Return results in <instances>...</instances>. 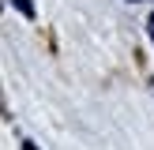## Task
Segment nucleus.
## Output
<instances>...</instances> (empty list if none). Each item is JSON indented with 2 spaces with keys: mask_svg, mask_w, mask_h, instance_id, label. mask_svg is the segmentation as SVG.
<instances>
[{
  "mask_svg": "<svg viewBox=\"0 0 154 150\" xmlns=\"http://www.w3.org/2000/svg\"><path fill=\"white\" fill-rule=\"evenodd\" d=\"M132 4H135V0H132Z\"/></svg>",
  "mask_w": 154,
  "mask_h": 150,
  "instance_id": "nucleus-3",
  "label": "nucleus"
},
{
  "mask_svg": "<svg viewBox=\"0 0 154 150\" xmlns=\"http://www.w3.org/2000/svg\"><path fill=\"white\" fill-rule=\"evenodd\" d=\"M147 30H150V38H154V15H150V19H147Z\"/></svg>",
  "mask_w": 154,
  "mask_h": 150,
  "instance_id": "nucleus-2",
  "label": "nucleus"
},
{
  "mask_svg": "<svg viewBox=\"0 0 154 150\" xmlns=\"http://www.w3.org/2000/svg\"><path fill=\"white\" fill-rule=\"evenodd\" d=\"M11 4H15V8H19V11H23V15H26V19H34V4H30V0H11Z\"/></svg>",
  "mask_w": 154,
  "mask_h": 150,
  "instance_id": "nucleus-1",
  "label": "nucleus"
}]
</instances>
